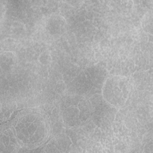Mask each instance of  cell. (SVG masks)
<instances>
[{
    "mask_svg": "<svg viewBox=\"0 0 153 153\" xmlns=\"http://www.w3.org/2000/svg\"><path fill=\"white\" fill-rule=\"evenodd\" d=\"M130 82L126 77L113 75L103 81L102 92L103 99L111 106L120 108L127 101L130 92Z\"/></svg>",
    "mask_w": 153,
    "mask_h": 153,
    "instance_id": "1",
    "label": "cell"
}]
</instances>
